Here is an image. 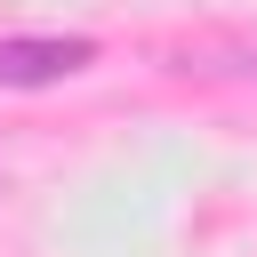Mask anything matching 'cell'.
<instances>
[{"label":"cell","instance_id":"cell-1","mask_svg":"<svg viewBox=\"0 0 257 257\" xmlns=\"http://www.w3.org/2000/svg\"><path fill=\"white\" fill-rule=\"evenodd\" d=\"M96 64V40H64V32H40V40H0V88H48V80H72Z\"/></svg>","mask_w":257,"mask_h":257},{"label":"cell","instance_id":"cell-2","mask_svg":"<svg viewBox=\"0 0 257 257\" xmlns=\"http://www.w3.org/2000/svg\"><path fill=\"white\" fill-rule=\"evenodd\" d=\"M177 72H257V40H201V48H177Z\"/></svg>","mask_w":257,"mask_h":257}]
</instances>
